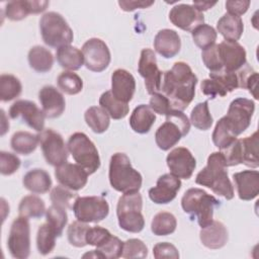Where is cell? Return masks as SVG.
<instances>
[{
  "instance_id": "22",
  "label": "cell",
  "mask_w": 259,
  "mask_h": 259,
  "mask_svg": "<svg viewBox=\"0 0 259 259\" xmlns=\"http://www.w3.org/2000/svg\"><path fill=\"white\" fill-rule=\"evenodd\" d=\"M110 91L115 99L128 103L136 91L135 77L124 69H116L111 75Z\"/></svg>"
},
{
  "instance_id": "24",
  "label": "cell",
  "mask_w": 259,
  "mask_h": 259,
  "mask_svg": "<svg viewBox=\"0 0 259 259\" xmlns=\"http://www.w3.org/2000/svg\"><path fill=\"white\" fill-rule=\"evenodd\" d=\"M237 186L239 198L252 200L259 193V172L257 170H244L233 175Z\"/></svg>"
},
{
  "instance_id": "19",
  "label": "cell",
  "mask_w": 259,
  "mask_h": 259,
  "mask_svg": "<svg viewBox=\"0 0 259 259\" xmlns=\"http://www.w3.org/2000/svg\"><path fill=\"white\" fill-rule=\"evenodd\" d=\"M180 188V179L171 173H167L160 176L156 186L149 189V197L157 204H167L176 197Z\"/></svg>"
},
{
  "instance_id": "58",
  "label": "cell",
  "mask_w": 259,
  "mask_h": 259,
  "mask_svg": "<svg viewBox=\"0 0 259 259\" xmlns=\"http://www.w3.org/2000/svg\"><path fill=\"white\" fill-rule=\"evenodd\" d=\"M217 4V2H209V1H193V6L196 7L199 11H204L207 10L209 8H211L212 6H214Z\"/></svg>"
},
{
  "instance_id": "49",
  "label": "cell",
  "mask_w": 259,
  "mask_h": 259,
  "mask_svg": "<svg viewBox=\"0 0 259 259\" xmlns=\"http://www.w3.org/2000/svg\"><path fill=\"white\" fill-rule=\"evenodd\" d=\"M110 232L102 227L95 226V227H89L87 233H86V242L87 245L95 246L96 248L104 245L110 238H111Z\"/></svg>"
},
{
  "instance_id": "34",
  "label": "cell",
  "mask_w": 259,
  "mask_h": 259,
  "mask_svg": "<svg viewBox=\"0 0 259 259\" xmlns=\"http://www.w3.org/2000/svg\"><path fill=\"white\" fill-rule=\"evenodd\" d=\"M99 105L107 112L109 117L113 119H121L125 117L130 110L127 103L115 99L110 90L101 94L99 98Z\"/></svg>"
},
{
  "instance_id": "41",
  "label": "cell",
  "mask_w": 259,
  "mask_h": 259,
  "mask_svg": "<svg viewBox=\"0 0 259 259\" xmlns=\"http://www.w3.org/2000/svg\"><path fill=\"white\" fill-rule=\"evenodd\" d=\"M57 235L48 223L39 226L36 234V247L39 254L46 256L50 254L56 246Z\"/></svg>"
},
{
  "instance_id": "27",
  "label": "cell",
  "mask_w": 259,
  "mask_h": 259,
  "mask_svg": "<svg viewBox=\"0 0 259 259\" xmlns=\"http://www.w3.org/2000/svg\"><path fill=\"white\" fill-rule=\"evenodd\" d=\"M218 31L227 41H237L244 30V23L240 16L230 13L224 14L217 23Z\"/></svg>"
},
{
  "instance_id": "44",
  "label": "cell",
  "mask_w": 259,
  "mask_h": 259,
  "mask_svg": "<svg viewBox=\"0 0 259 259\" xmlns=\"http://www.w3.org/2000/svg\"><path fill=\"white\" fill-rule=\"evenodd\" d=\"M59 88L69 95H75L82 91L83 81L79 75L76 73L66 71L62 72L57 79Z\"/></svg>"
},
{
  "instance_id": "38",
  "label": "cell",
  "mask_w": 259,
  "mask_h": 259,
  "mask_svg": "<svg viewBox=\"0 0 259 259\" xmlns=\"http://www.w3.org/2000/svg\"><path fill=\"white\" fill-rule=\"evenodd\" d=\"M123 242L115 237L111 236V238L102 246L96 248V250H92L90 253H86L83 255V258L86 257H94V258H105V259H116L119 258L122 254Z\"/></svg>"
},
{
  "instance_id": "31",
  "label": "cell",
  "mask_w": 259,
  "mask_h": 259,
  "mask_svg": "<svg viewBox=\"0 0 259 259\" xmlns=\"http://www.w3.org/2000/svg\"><path fill=\"white\" fill-rule=\"evenodd\" d=\"M30 68L38 73L49 72L54 65L53 54L41 46L32 47L27 55Z\"/></svg>"
},
{
  "instance_id": "53",
  "label": "cell",
  "mask_w": 259,
  "mask_h": 259,
  "mask_svg": "<svg viewBox=\"0 0 259 259\" xmlns=\"http://www.w3.org/2000/svg\"><path fill=\"white\" fill-rule=\"evenodd\" d=\"M149 106L155 113L160 115H166L172 109V105L169 99L160 92H156L151 95Z\"/></svg>"
},
{
  "instance_id": "42",
  "label": "cell",
  "mask_w": 259,
  "mask_h": 259,
  "mask_svg": "<svg viewBox=\"0 0 259 259\" xmlns=\"http://www.w3.org/2000/svg\"><path fill=\"white\" fill-rule=\"evenodd\" d=\"M46 219L48 225L54 230L57 237H60L68 223V214L66 212V208L52 204L46 210Z\"/></svg>"
},
{
  "instance_id": "39",
  "label": "cell",
  "mask_w": 259,
  "mask_h": 259,
  "mask_svg": "<svg viewBox=\"0 0 259 259\" xmlns=\"http://www.w3.org/2000/svg\"><path fill=\"white\" fill-rule=\"evenodd\" d=\"M22 85L17 77L11 74L0 76V99L4 102L15 99L21 94Z\"/></svg>"
},
{
  "instance_id": "15",
  "label": "cell",
  "mask_w": 259,
  "mask_h": 259,
  "mask_svg": "<svg viewBox=\"0 0 259 259\" xmlns=\"http://www.w3.org/2000/svg\"><path fill=\"white\" fill-rule=\"evenodd\" d=\"M9 116L13 119L20 118L29 127L36 132H42L46 115L37 105L29 100L20 99L15 101L9 108Z\"/></svg>"
},
{
  "instance_id": "14",
  "label": "cell",
  "mask_w": 259,
  "mask_h": 259,
  "mask_svg": "<svg viewBox=\"0 0 259 259\" xmlns=\"http://www.w3.org/2000/svg\"><path fill=\"white\" fill-rule=\"evenodd\" d=\"M138 71L145 80V86L149 94L152 95L153 93L160 91L163 73L158 68L154 51L151 49L142 50Z\"/></svg>"
},
{
  "instance_id": "52",
  "label": "cell",
  "mask_w": 259,
  "mask_h": 259,
  "mask_svg": "<svg viewBox=\"0 0 259 259\" xmlns=\"http://www.w3.org/2000/svg\"><path fill=\"white\" fill-rule=\"evenodd\" d=\"M200 89L204 95L209 96V98H211V99H213L218 96L224 97L228 94V92L223 87V85L218 80L211 79V78L202 80L201 84H200Z\"/></svg>"
},
{
  "instance_id": "43",
  "label": "cell",
  "mask_w": 259,
  "mask_h": 259,
  "mask_svg": "<svg viewBox=\"0 0 259 259\" xmlns=\"http://www.w3.org/2000/svg\"><path fill=\"white\" fill-rule=\"evenodd\" d=\"M191 35L194 44L203 51L215 44L218 33L212 26L203 23L194 28Z\"/></svg>"
},
{
  "instance_id": "20",
  "label": "cell",
  "mask_w": 259,
  "mask_h": 259,
  "mask_svg": "<svg viewBox=\"0 0 259 259\" xmlns=\"http://www.w3.org/2000/svg\"><path fill=\"white\" fill-rule=\"evenodd\" d=\"M88 173L78 164L65 163L56 167L55 176L58 182L73 191L82 189L88 181Z\"/></svg>"
},
{
  "instance_id": "11",
  "label": "cell",
  "mask_w": 259,
  "mask_h": 259,
  "mask_svg": "<svg viewBox=\"0 0 259 259\" xmlns=\"http://www.w3.org/2000/svg\"><path fill=\"white\" fill-rule=\"evenodd\" d=\"M72 209L76 219L83 223H99L109 213L108 202L101 196H78Z\"/></svg>"
},
{
  "instance_id": "1",
  "label": "cell",
  "mask_w": 259,
  "mask_h": 259,
  "mask_svg": "<svg viewBox=\"0 0 259 259\" xmlns=\"http://www.w3.org/2000/svg\"><path fill=\"white\" fill-rule=\"evenodd\" d=\"M197 77L185 62H176L171 70L163 73L162 93L169 99L172 108L183 111L195 95Z\"/></svg>"
},
{
  "instance_id": "29",
  "label": "cell",
  "mask_w": 259,
  "mask_h": 259,
  "mask_svg": "<svg viewBox=\"0 0 259 259\" xmlns=\"http://www.w3.org/2000/svg\"><path fill=\"white\" fill-rule=\"evenodd\" d=\"M23 186L32 193L42 194L48 192L52 187L50 174L44 169H31L25 173L22 179Z\"/></svg>"
},
{
  "instance_id": "9",
  "label": "cell",
  "mask_w": 259,
  "mask_h": 259,
  "mask_svg": "<svg viewBox=\"0 0 259 259\" xmlns=\"http://www.w3.org/2000/svg\"><path fill=\"white\" fill-rule=\"evenodd\" d=\"M254 110V101L247 98L239 97L230 103L228 112L223 118L235 137H238L249 127Z\"/></svg>"
},
{
  "instance_id": "55",
  "label": "cell",
  "mask_w": 259,
  "mask_h": 259,
  "mask_svg": "<svg viewBox=\"0 0 259 259\" xmlns=\"http://www.w3.org/2000/svg\"><path fill=\"white\" fill-rule=\"evenodd\" d=\"M250 6V1L248 0H229L226 2V9L228 10V13L240 16L248 10Z\"/></svg>"
},
{
  "instance_id": "50",
  "label": "cell",
  "mask_w": 259,
  "mask_h": 259,
  "mask_svg": "<svg viewBox=\"0 0 259 259\" xmlns=\"http://www.w3.org/2000/svg\"><path fill=\"white\" fill-rule=\"evenodd\" d=\"M20 159L9 152H0V172L2 175H12L20 167Z\"/></svg>"
},
{
  "instance_id": "54",
  "label": "cell",
  "mask_w": 259,
  "mask_h": 259,
  "mask_svg": "<svg viewBox=\"0 0 259 259\" xmlns=\"http://www.w3.org/2000/svg\"><path fill=\"white\" fill-rule=\"evenodd\" d=\"M153 255L156 259H162V258H172V259H178L179 253L177 248L167 242H160L156 244L153 248Z\"/></svg>"
},
{
  "instance_id": "26",
  "label": "cell",
  "mask_w": 259,
  "mask_h": 259,
  "mask_svg": "<svg viewBox=\"0 0 259 259\" xmlns=\"http://www.w3.org/2000/svg\"><path fill=\"white\" fill-rule=\"evenodd\" d=\"M199 238L203 246L208 249H221L228 242V231L225 225L213 221L199 232Z\"/></svg>"
},
{
  "instance_id": "12",
  "label": "cell",
  "mask_w": 259,
  "mask_h": 259,
  "mask_svg": "<svg viewBox=\"0 0 259 259\" xmlns=\"http://www.w3.org/2000/svg\"><path fill=\"white\" fill-rule=\"evenodd\" d=\"M38 138L44 157L48 164L58 167L67 163L69 150L59 133L52 128H47L40 132Z\"/></svg>"
},
{
  "instance_id": "57",
  "label": "cell",
  "mask_w": 259,
  "mask_h": 259,
  "mask_svg": "<svg viewBox=\"0 0 259 259\" xmlns=\"http://www.w3.org/2000/svg\"><path fill=\"white\" fill-rule=\"evenodd\" d=\"M257 81H258V73L256 71L251 72V74L248 76L246 83H245V88L249 90V92L254 96L255 99H258L257 95Z\"/></svg>"
},
{
  "instance_id": "16",
  "label": "cell",
  "mask_w": 259,
  "mask_h": 259,
  "mask_svg": "<svg viewBox=\"0 0 259 259\" xmlns=\"http://www.w3.org/2000/svg\"><path fill=\"white\" fill-rule=\"evenodd\" d=\"M218 55L222 70L239 72L246 64V51L237 41L224 40L218 45Z\"/></svg>"
},
{
  "instance_id": "32",
  "label": "cell",
  "mask_w": 259,
  "mask_h": 259,
  "mask_svg": "<svg viewBox=\"0 0 259 259\" xmlns=\"http://www.w3.org/2000/svg\"><path fill=\"white\" fill-rule=\"evenodd\" d=\"M240 140L241 164L251 168L259 166L258 160V132Z\"/></svg>"
},
{
  "instance_id": "56",
  "label": "cell",
  "mask_w": 259,
  "mask_h": 259,
  "mask_svg": "<svg viewBox=\"0 0 259 259\" xmlns=\"http://www.w3.org/2000/svg\"><path fill=\"white\" fill-rule=\"evenodd\" d=\"M155 1H138V0H133V1H126V0H121L118 1V5L120 8L124 11H134L136 9H142V8H148L151 5H153Z\"/></svg>"
},
{
  "instance_id": "47",
  "label": "cell",
  "mask_w": 259,
  "mask_h": 259,
  "mask_svg": "<svg viewBox=\"0 0 259 259\" xmlns=\"http://www.w3.org/2000/svg\"><path fill=\"white\" fill-rule=\"evenodd\" d=\"M77 197V193L72 192L71 189L64 187L63 185L55 186L50 194L52 203L64 208H72Z\"/></svg>"
},
{
  "instance_id": "13",
  "label": "cell",
  "mask_w": 259,
  "mask_h": 259,
  "mask_svg": "<svg viewBox=\"0 0 259 259\" xmlns=\"http://www.w3.org/2000/svg\"><path fill=\"white\" fill-rule=\"evenodd\" d=\"M84 64L86 68L92 72L104 71L111 60L110 51L107 45L100 38H89L82 47Z\"/></svg>"
},
{
  "instance_id": "48",
  "label": "cell",
  "mask_w": 259,
  "mask_h": 259,
  "mask_svg": "<svg viewBox=\"0 0 259 259\" xmlns=\"http://www.w3.org/2000/svg\"><path fill=\"white\" fill-rule=\"evenodd\" d=\"M121 256L127 259L146 258L148 256V248L140 239H128L123 242Z\"/></svg>"
},
{
  "instance_id": "6",
  "label": "cell",
  "mask_w": 259,
  "mask_h": 259,
  "mask_svg": "<svg viewBox=\"0 0 259 259\" xmlns=\"http://www.w3.org/2000/svg\"><path fill=\"white\" fill-rule=\"evenodd\" d=\"M39 29L44 42L52 48L68 46L73 41V30L65 18L55 11L45 13L39 20Z\"/></svg>"
},
{
  "instance_id": "33",
  "label": "cell",
  "mask_w": 259,
  "mask_h": 259,
  "mask_svg": "<svg viewBox=\"0 0 259 259\" xmlns=\"http://www.w3.org/2000/svg\"><path fill=\"white\" fill-rule=\"evenodd\" d=\"M39 144L38 135H33L29 132L19 131L13 134L10 146L12 150L20 155L31 154Z\"/></svg>"
},
{
  "instance_id": "37",
  "label": "cell",
  "mask_w": 259,
  "mask_h": 259,
  "mask_svg": "<svg viewBox=\"0 0 259 259\" xmlns=\"http://www.w3.org/2000/svg\"><path fill=\"white\" fill-rule=\"evenodd\" d=\"M177 221L173 213L160 211L154 215L151 223V231L156 236H167L175 232Z\"/></svg>"
},
{
  "instance_id": "46",
  "label": "cell",
  "mask_w": 259,
  "mask_h": 259,
  "mask_svg": "<svg viewBox=\"0 0 259 259\" xmlns=\"http://www.w3.org/2000/svg\"><path fill=\"white\" fill-rule=\"evenodd\" d=\"M89 229L87 223L80 221H75L68 227L67 236L69 243L77 248H82L87 245L86 242V233Z\"/></svg>"
},
{
  "instance_id": "5",
  "label": "cell",
  "mask_w": 259,
  "mask_h": 259,
  "mask_svg": "<svg viewBox=\"0 0 259 259\" xmlns=\"http://www.w3.org/2000/svg\"><path fill=\"white\" fill-rule=\"evenodd\" d=\"M165 116L166 121L158 127L155 134L156 144L162 151L170 150L190 130V121L181 110L172 108Z\"/></svg>"
},
{
  "instance_id": "36",
  "label": "cell",
  "mask_w": 259,
  "mask_h": 259,
  "mask_svg": "<svg viewBox=\"0 0 259 259\" xmlns=\"http://www.w3.org/2000/svg\"><path fill=\"white\" fill-rule=\"evenodd\" d=\"M18 212L19 215L25 218H41L46 212L45 201L37 195H26L20 200V203L18 205Z\"/></svg>"
},
{
  "instance_id": "51",
  "label": "cell",
  "mask_w": 259,
  "mask_h": 259,
  "mask_svg": "<svg viewBox=\"0 0 259 259\" xmlns=\"http://www.w3.org/2000/svg\"><path fill=\"white\" fill-rule=\"evenodd\" d=\"M202 62L205 65V67L211 72H218L222 70V66L220 63L219 55H218V45H213L201 53Z\"/></svg>"
},
{
  "instance_id": "23",
  "label": "cell",
  "mask_w": 259,
  "mask_h": 259,
  "mask_svg": "<svg viewBox=\"0 0 259 259\" xmlns=\"http://www.w3.org/2000/svg\"><path fill=\"white\" fill-rule=\"evenodd\" d=\"M49 1L17 0L9 1L5 6V15L8 19L18 21L24 19L28 14H36L45 11L49 6Z\"/></svg>"
},
{
  "instance_id": "40",
  "label": "cell",
  "mask_w": 259,
  "mask_h": 259,
  "mask_svg": "<svg viewBox=\"0 0 259 259\" xmlns=\"http://www.w3.org/2000/svg\"><path fill=\"white\" fill-rule=\"evenodd\" d=\"M207 104V101L197 103L190 113V121L192 125L200 131H207L212 125L213 119Z\"/></svg>"
},
{
  "instance_id": "2",
  "label": "cell",
  "mask_w": 259,
  "mask_h": 259,
  "mask_svg": "<svg viewBox=\"0 0 259 259\" xmlns=\"http://www.w3.org/2000/svg\"><path fill=\"white\" fill-rule=\"evenodd\" d=\"M227 163L222 152H213L207 158L206 166L197 173L196 184L211 189L215 194L230 200L234 197V188L228 176Z\"/></svg>"
},
{
  "instance_id": "35",
  "label": "cell",
  "mask_w": 259,
  "mask_h": 259,
  "mask_svg": "<svg viewBox=\"0 0 259 259\" xmlns=\"http://www.w3.org/2000/svg\"><path fill=\"white\" fill-rule=\"evenodd\" d=\"M84 118L87 125L94 132L95 134H102L109 127V115L107 112L98 106L89 107L85 113Z\"/></svg>"
},
{
  "instance_id": "3",
  "label": "cell",
  "mask_w": 259,
  "mask_h": 259,
  "mask_svg": "<svg viewBox=\"0 0 259 259\" xmlns=\"http://www.w3.org/2000/svg\"><path fill=\"white\" fill-rule=\"evenodd\" d=\"M108 178L113 189L121 193L138 192L143 183V178L131 164L130 158L124 153H115L109 162Z\"/></svg>"
},
{
  "instance_id": "25",
  "label": "cell",
  "mask_w": 259,
  "mask_h": 259,
  "mask_svg": "<svg viewBox=\"0 0 259 259\" xmlns=\"http://www.w3.org/2000/svg\"><path fill=\"white\" fill-rule=\"evenodd\" d=\"M155 51L165 59L175 57L181 48V39L179 34L169 28L158 31L154 38Z\"/></svg>"
},
{
  "instance_id": "7",
  "label": "cell",
  "mask_w": 259,
  "mask_h": 259,
  "mask_svg": "<svg viewBox=\"0 0 259 259\" xmlns=\"http://www.w3.org/2000/svg\"><path fill=\"white\" fill-rule=\"evenodd\" d=\"M142 208L143 198L139 191L124 193L120 196L116 206V215L120 229L130 233H140L145 227Z\"/></svg>"
},
{
  "instance_id": "10",
  "label": "cell",
  "mask_w": 259,
  "mask_h": 259,
  "mask_svg": "<svg viewBox=\"0 0 259 259\" xmlns=\"http://www.w3.org/2000/svg\"><path fill=\"white\" fill-rule=\"evenodd\" d=\"M7 248L16 259H26L30 254V226L28 218L19 215L10 227Z\"/></svg>"
},
{
  "instance_id": "4",
  "label": "cell",
  "mask_w": 259,
  "mask_h": 259,
  "mask_svg": "<svg viewBox=\"0 0 259 259\" xmlns=\"http://www.w3.org/2000/svg\"><path fill=\"white\" fill-rule=\"evenodd\" d=\"M220 202L213 195L197 187L186 190L181 198V206L184 212L191 220L196 219L200 228H204L212 222L213 209L220 205Z\"/></svg>"
},
{
  "instance_id": "28",
  "label": "cell",
  "mask_w": 259,
  "mask_h": 259,
  "mask_svg": "<svg viewBox=\"0 0 259 259\" xmlns=\"http://www.w3.org/2000/svg\"><path fill=\"white\" fill-rule=\"evenodd\" d=\"M156 115L149 105H138L131 114L130 125L138 134H147L155 123Z\"/></svg>"
},
{
  "instance_id": "21",
  "label": "cell",
  "mask_w": 259,
  "mask_h": 259,
  "mask_svg": "<svg viewBox=\"0 0 259 259\" xmlns=\"http://www.w3.org/2000/svg\"><path fill=\"white\" fill-rule=\"evenodd\" d=\"M38 99L46 117L56 118L61 116L65 111V98L63 94L52 85H46L39 90Z\"/></svg>"
},
{
  "instance_id": "45",
  "label": "cell",
  "mask_w": 259,
  "mask_h": 259,
  "mask_svg": "<svg viewBox=\"0 0 259 259\" xmlns=\"http://www.w3.org/2000/svg\"><path fill=\"white\" fill-rule=\"evenodd\" d=\"M211 139L214 146L219 148L221 151H223V150H226L228 147H230L236 141L237 137H235L231 133L224 118L222 117L221 119H219V121L214 126Z\"/></svg>"
},
{
  "instance_id": "8",
  "label": "cell",
  "mask_w": 259,
  "mask_h": 259,
  "mask_svg": "<svg viewBox=\"0 0 259 259\" xmlns=\"http://www.w3.org/2000/svg\"><path fill=\"white\" fill-rule=\"evenodd\" d=\"M75 162L89 175L95 173L100 167V157L93 142L84 133H74L67 144Z\"/></svg>"
},
{
  "instance_id": "30",
  "label": "cell",
  "mask_w": 259,
  "mask_h": 259,
  "mask_svg": "<svg viewBox=\"0 0 259 259\" xmlns=\"http://www.w3.org/2000/svg\"><path fill=\"white\" fill-rule=\"evenodd\" d=\"M56 57L59 65L66 70L77 71L84 64L82 52L70 45L59 48L57 50Z\"/></svg>"
},
{
  "instance_id": "17",
  "label": "cell",
  "mask_w": 259,
  "mask_h": 259,
  "mask_svg": "<svg viewBox=\"0 0 259 259\" xmlns=\"http://www.w3.org/2000/svg\"><path fill=\"white\" fill-rule=\"evenodd\" d=\"M166 162L171 174L179 179H189L196 167L195 158L191 152L184 147L173 149L167 155Z\"/></svg>"
},
{
  "instance_id": "18",
  "label": "cell",
  "mask_w": 259,
  "mask_h": 259,
  "mask_svg": "<svg viewBox=\"0 0 259 259\" xmlns=\"http://www.w3.org/2000/svg\"><path fill=\"white\" fill-rule=\"evenodd\" d=\"M169 19L175 26L185 31H192L204 22L203 13L189 4L175 5L170 10Z\"/></svg>"
}]
</instances>
